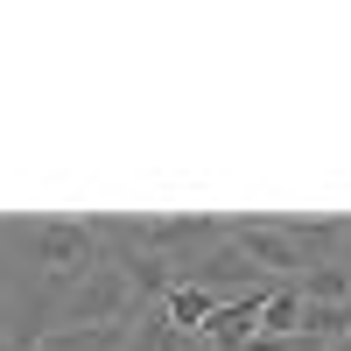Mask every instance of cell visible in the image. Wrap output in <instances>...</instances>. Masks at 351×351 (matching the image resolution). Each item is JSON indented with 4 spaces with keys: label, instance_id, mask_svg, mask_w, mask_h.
I'll list each match as a JSON object with an SVG mask.
<instances>
[{
    "label": "cell",
    "instance_id": "obj_1",
    "mask_svg": "<svg viewBox=\"0 0 351 351\" xmlns=\"http://www.w3.org/2000/svg\"><path fill=\"white\" fill-rule=\"evenodd\" d=\"M141 309V295H134V281L112 267H92L71 295H64V309H56V330H84V324H127V316Z\"/></svg>",
    "mask_w": 351,
    "mask_h": 351
},
{
    "label": "cell",
    "instance_id": "obj_2",
    "mask_svg": "<svg viewBox=\"0 0 351 351\" xmlns=\"http://www.w3.org/2000/svg\"><path fill=\"white\" fill-rule=\"evenodd\" d=\"M232 246H246L253 267L274 274V281H288V288H302V274H309V253L288 239L281 218H232Z\"/></svg>",
    "mask_w": 351,
    "mask_h": 351
},
{
    "label": "cell",
    "instance_id": "obj_3",
    "mask_svg": "<svg viewBox=\"0 0 351 351\" xmlns=\"http://www.w3.org/2000/svg\"><path fill=\"white\" fill-rule=\"evenodd\" d=\"M288 239L309 253V267H324V260H344V239H351V218H281Z\"/></svg>",
    "mask_w": 351,
    "mask_h": 351
},
{
    "label": "cell",
    "instance_id": "obj_4",
    "mask_svg": "<svg viewBox=\"0 0 351 351\" xmlns=\"http://www.w3.org/2000/svg\"><path fill=\"white\" fill-rule=\"evenodd\" d=\"M218 309H225V295H211V288H190V281L169 288V302H162V316H169L183 337H204V330L218 324Z\"/></svg>",
    "mask_w": 351,
    "mask_h": 351
},
{
    "label": "cell",
    "instance_id": "obj_5",
    "mask_svg": "<svg viewBox=\"0 0 351 351\" xmlns=\"http://www.w3.org/2000/svg\"><path fill=\"white\" fill-rule=\"evenodd\" d=\"M302 302L351 309V267H344V260H324V267H309V274H302Z\"/></svg>",
    "mask_w": 351,
    "mask_h": 351
},
{
    "label": "cell",
    "instance_id": "obj_6",
    "mask_svg": "<svg viewBox=\"0 0 351 351\" xmlns=\"http://www.w3.org/2000/svg\"><path fill=\"white\" fill-rule=\"evenodd\" d=\"M127 351H190V337L176 330L155 302H141V324H134V344H127Z\"/></svg>",
    "mask_w": 351,
    "mask_h": 351
},
{
    "label": "cell",
    "instance_id": "obj_7",
    "mask_svg": "<svg viewBox=\"0 0 351 351\" xmlns=\"http://www.w3.org/2000/svg\"><path fill=\"white\" fill-rule=\"evenodd\" d=\"M302 288H281V295L260 309V337H302Z\"/></svg>",
    "mask_w": 351,
    "mask_h": 351
},
{
    "label": "cell",
    "instance_id": "obj_8",
    "mask_svg": "<svg viewBox=\"0 0 351 351\" xmlns=\"http://www.w3.org/2000/svg\"><path fill=\"white\" fill-rule=\"evenodd\" d=\"M246 351H330V344H324V337H309V330H302V337H253Z\"/></svg>",
    "mask_w": 351,
    "mask_h": 351
},
{
    "label": "cell",
    "instance_id": "obj_9",
    "mask_svg": "<svg viewBox=\"0 0 351 351\" xmlns=\"http://www.w3.org/2000/svg\"><path fill=\"white\" fill-rule=\"evenodd\" d=\"M8 288H14V267H8V260H0V295H8Z\"/></svg>",
    "mask_w": 351,
    "mask_h": 351
},
{
    "label": "cell",
    "instance_id": "obj_10",
    "mask_svg": "<svg viewBox=\"0 0 351 351\" xmlns=\"http://www.w3.org/2000/svg\"><path fill=\"white\" fill-rule=\"evenodd\" d=\"M330 351H351V337H337V344H330Z\"/></svg>",
    "mask_w": 351,
    "mask_h": 351
}]
</instances>
